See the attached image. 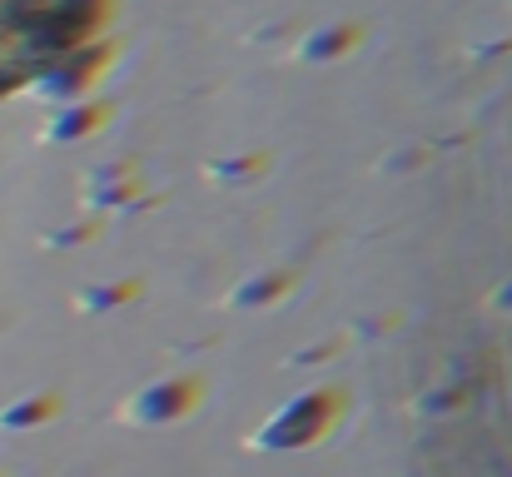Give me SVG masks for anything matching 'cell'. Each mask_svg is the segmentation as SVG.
I'll use <instances>...</instances> for the list:
<instances>
[{
    "instance_id": "cell-1",
    "label": "cell",
    "mask_w": 512,
    "mask_h": 477,
    "mask_svg": "<svg viewBox=\"0 0 512 477\" xmlns=\"http://www.w3.org/2000/svg\"><path fill=\"white\" fill-rule=\"evenodd\" d=\"M100 0H0V95L50 75L90 30Z\"/></svg>"
}]
</instances>
